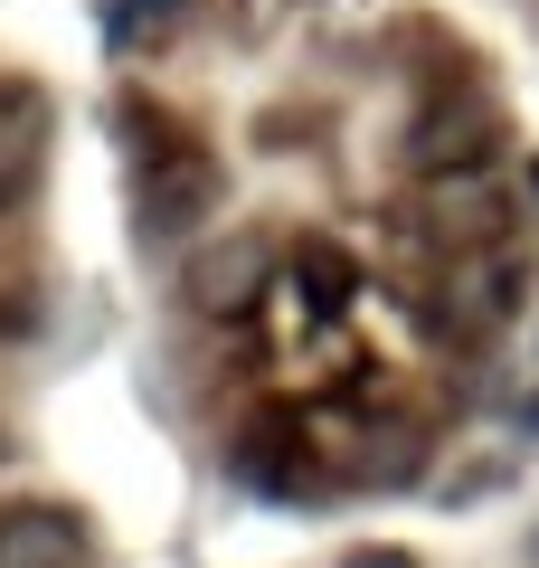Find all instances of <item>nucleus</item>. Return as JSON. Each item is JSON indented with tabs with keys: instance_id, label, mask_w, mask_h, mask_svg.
Returning <instances> with one entry per match:
<instances>
[{
	"instance_id": "1",
	"label": "nucleus",
	"mask_w": 539,
	"mask_h": 568,
	"mask_svg": "<svg viewBox=\"0 0 539 568\" xmlns=\"http://www.w3.org/2000/svg\"><path fill=\"white\" fill-rule=\"evenodd\" d=\"M265 294H275V246H265L256 227H227L218 246H200V256H190V304L218 313V323L256 313Z\"/></svg>"
},
{
	"instance_id": "2",
	"label": "nucleus",
	"mask_w": 539,
	"mask_h": 568,
	"mask_svg": "<svg viewBox=\"0 0 539 568\" xmlns=\"http://www.w3.org/2000/svg\"><path fill=\"white\" fill-rule=\"evenodd\" d=\"M133 209L152 237H190L200 219H218V162L209 152H152L133 181Z\"/></svg>"
},
{
	"instance_id": "3",
	"label": "nucleus",
	"mask_w": 539,
	"mask_h": 568,
	"mask_svg": "<svg viewBox=\"0 0 539 568\" xmlns=\"http://www.w3.org/2000/svg\"><path fill=\"white\" fill-rule=\"evenodd\" d=\"M520 284H530V265L511 256V246H464L455 256V275H445V323L455 332H501L520 313Z\"/></svg>"
},
{
	"instance_id": "4",
	"label": "nucleus",
	"mask_w": 539,
	"mask_h": 568,
	"mask_svg": "<svg viewBox=\"0 0 539 568\" xmlns=\"http://www.w3.org/2000/svg\"><path fill=\"white\" fill-rule=\"evenodd\" d=\"M48 171V95L39 85H0V209H20Z\"/></svg>"
},
{
	"instance_id": "5",
	"label": "nucleus",
	"mask_w": 539,
	"mask_h": 568,
	"mask_svg": "<svg viewBox=\"0 0 539 568\" xmlns=\"http://www.w3.org/2000/svg\"><path fill=\"white\" fill-rule=\"evenodd\" d=\"M0 568H85V521L58 503H29L0 521Z\"/></svg>"
},
{
	"instance_id": "6",
	"label": "nucleus",
	"mask_w": 539,
	"mask_h": 568,
	"mask_svg": "<svg viewBox=\"0 0 539 568\" xmlns=\"http://www.w3.org/2000/svg\"><path fill=\"white\" fill-rule=\"evenodd\" d=\"M436 227H455V246H492L501 237V200H492V181H482V162L474 171H436Z\"/></svg>"
},
{
	"instance_id": "7",
	"label": "nucleus",
	"mask_w": 539,
	"mask_h": 568,
	"mask_svg": "<svg viewBox=\"0 0 539 568\" xmlns=\"http://www.w3.org/2000/svg\"><path fill=\"white\" fill-rule=\"evenodd\" d=\"M417 162H426V171H474V162H492V114H482V104L426 114V133H417Z\"/></svg>"
},
{
	"instance_id": "8",
	"label": "nucleus",
	"mask_w": 539,
	"mask_h": 568,
	"mask_svg": "<svg viewBox=\"0 0 539 568\" xmlns=\"http://www.w3.org/2000/svg\"><path fill=\"white\" fill-rule=\"evenodd\" d=\"M303 275H313V304L322 313H340V304H350V256H340V246H303Z\"/></svg>"
},
{
	"instance_id": "9",
	"label": "nucleus",
	"mask_w": 539,
	"mask_h": 568,
	"mask_svg": "<svg viewBox=\"0 0 539 568\" xmlns=\"http://www.w3.org/2000/svg\"><path fill=\"white\" fill-rule=\"evenodd\" d=\"M359 474H379V484H407V474H417V426H379V465H359Z\"/></svg>"
},
{
	"instance_id": "10",
	"label": "nucleus",
	"mask_w": 539,
	"mask_h": 568,
	"mask_svg": "<svg viewBox=\"0 0 539 568\" xmlns=\"http://www.w3.org/2000/svg\"><path fill=\"white\" fill-rule=\"evenodd\" d=\"M340 568H417V559H407V549H350Z\"/></svg>"
},
{
	"instance_id": "11",
	"label": "nucleus",
	"mask_w": 539,
	"mask_h": 568,
	"mask_svg": "<svg viewBox=\"0 0 539 568\" xmlns=\"http://www.w3.org/2000/svg\"><path fill=\"white\" fill-rule=\"evenodd\" d=\"M133 10H142V20H161L171 0H123V10H114V29H133Z\"/></svg>"
}]
</instances>
